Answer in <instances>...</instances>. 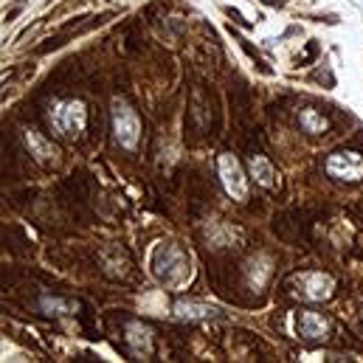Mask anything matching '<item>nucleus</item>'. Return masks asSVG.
I'll use <instances>...</instances> for the list:
<instances>
[{"instance_id":"6e6552de","label":"nucleus","mask_w":363,"mask_h":363,"mask_svg":"<svg viewBox=\"0 0 363 363\" xmlns=\"http://www.w3.org/2000/svg\"><path fill=\"white\" fill-rule=\"evenodd\" d=\"M130 344H133V352H135V355H150V352H152L150 333L141 330V327H133V330H130Z\"/></svg>"},{"instance_id":"f03ea898","label":"nucleus","mask_w":363,"mask_h":363,"mask_svg":"<svg viewBox=\"0 0 363 363\" xmlns=\"http://www.w3.org/2000/svg\"><path fill=\"white\" fill-rule=\"evenodd\" d=\"M327 172L341 181H361L363 178V158L358 152H335L327 161Z\"/></svg>"},{"instance_id":"423d86ee","label":"nucleus","mask_w":363,"mask_h":363,"mask_svg":"<svg viewBox=\"0 0 363 363\" xmlns=\"http://www.w3.org/2000/svg\"><path fill=\"white\" fill-rule=\"evenodd\" d=\"M330 290H333V279H330V276H324V273H310V276H304V296H307V298L321 301V298L330 296Z\"/></svg>"},{"instance_id":"f257e3e1","label":"nucleus","mask_w":363,"mask_h":363,"mask_svg":"<svg viewBox=\"0 0 363 363\" xmlns=\"http://www.w3.org/2000/svg\"><path fill=\"white\" fill-rule=\"evenodd\" d=\"M113 127H116L118 141L133 150L135 141H138V118H135V113H133L127 104H121V101L113 104Z\"/></svg>"},{"instance_id":"1a4fd4ad","label":"nucleus","mask_w":363,"mask_h":363,"mask_svg":"<svg viewBox=\"0 0 363 363\" xmlns=\"http://www.w3.org/2000/svg\"><path fill=\"white\" fill-rule=\"evenodd\" d=\"M301 127H304L307 133L318 135V133H324V130H327V118H321L313 107H307V110H301Z\"/></svg>"},{"instance_id":"39448f33","label":"nucleus","mask_w":363,"mask_h":363,"mask_svg":"<svg viewBox=\"0 0 363 363\" xmlns=\"http://www.w3.org/2000/svg\"><path fill=\"white\" fill-rule=\"evenodd\" d=\"M296 327H298V335L307 338V341H318V338L327 335V321L318 313H301Z\"/></svg>"},{"instance_id":"20e7f679","label":"nucleus","mask_w":363,"mask_h":363,"mask_svg":"<svg viewBox=\"0 0 363 363\" xmlns=\"http://www.w3.org/2000/svg\"><path fill=\"white\" fill-rule=\"evenodd\" d=\"M220 175H223V183H225V191L237 200L245 197V178H242V169L240 164L231 158V155H223L220 158Z\"/></svg>"},{"instance_id":"9d476101","label":"nucleus","mask_w":363,"mask_h":363,"mask_svg":"<svg viewBox=\"0 0 363 363\" xmlns=\"http://www.w3.org/2000/svg\"><path fill=\"white\" fill-rule=\"evenodd\" d=\"M251 169H254V175L259 178V183H262V186H271L273 169H271V164H268L265 158H259V155H257V158L251 161Z\"/></svg>"},{"instance_id":"7ed1b4c3","label":"nucleus","mask_w":363,"mask_h":363,"mask_svg":"<svg viewBox=\"0 0 363 363\" xmlns=\"http://www.w3.org/2000/svg\"><path fill=\"white\" fill-rule=\"evenodd\" d=\"M57 127L65 135H79L85 130V104L82 101H68L60 113H57Z\"/></svg>"},{"instance_id":"0eeeda50","label":"nucleus","mask_w":363,"mask_h":363,"mask_svg":"<svg viewBox=\"0 0 363 363\" xmlns=\"http://www.w3.org/2000/svg\"><path fill=\"white\" fill-rule=\"evenodd\" d=\"M175 313L181 318H214L220 310L217 307H208V304H178Z\"/></svg>"}]
</instances>
